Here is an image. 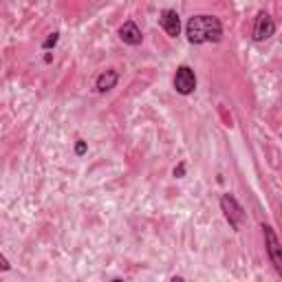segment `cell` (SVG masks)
Listing matches in <instances>:
<instances>
[{
  "mask_svg": "<svg viewBox=\"0 0 282 282\" xmlns=\"http://www.w3.org/2000/svg\"><path fill=\"white\" fill-rule=\"evenodd\" d=\"M185 35L192 44H203V42H218L223 38V25L214 16H194L188 20Z\"/></svg>",
  "mask_w": 282,
  "mask_h": 282,
  "instance_id": "6da1fadb",
  "label": "cell"
},
{
  "mask_svg": "<svg viewBox=\"0 0 282 282\" xmlns=\"http://www.w3.org/2000/svg\"><path fill=\"white\" fill-rule=\"evenodd\" d=\"M220 207H223V212H225V218L229 220V225H232L236 232L243 227V223H245V210L240 207V203L236 201V198L232 194H223L220 198Z\"/></svg>",
  "mask_w": 282,
  "mask_h": 282,
  "instance_id": "7a4b0ae2",
  "label": "cell"
},
{
  "mask_svg": "<svg viewBox=\"0 0 282 282\" xmlns=\"http://www.w3.org/2000/svg\"><path fill=\"white\" fill-rule=\"evenodd\" d=\"M273 33H276V22H273L269 13L260 11L256 18V27H254V40H258V42L269 40Z\"/></svg>",
  "mask_w": 282,
  "mask_h": 282,
  "instance_id": "3957f363",
  "label": "cell"
},
{
  "mask_svg": "<svg viewBox=\"0 0 282 282\" xmlns=\"http://www.w3.org/2000/svg\"><path fill=\"white\" fill-rule=\"evenodd\" d=\"M174 88L179 91L181 95H190L192 91L196 88V77H194V71L190 66H181L174 75Z\"/></svg>",
  "mask_w": 282,
  "mask_h": 282,
  "instance_id": "277c9868",
  "label": "cell"
},
{
  "mask_svg": "<svg viewBox=\"0 0 282 282\" xmlns=\"http://www.w3.org/2000/svg\"><path fill=\"white\" fill-rule=\"evenodd\" d=\"M265 243H267V251H269V258H271L273 267L280 271L282 269V247L278 243L276 232H273L269 225H265Z\"/></svg>",
  "mask_w": 282,
  "mask_h": 282,
  "instance_id": "5b68a950",
  "label": "cell"
},
{
  "mask_svg": "<svg viewBox=\"0 0 282 282\" xmlns=\"http://www.w3.org/2000/svg\"><path fill=\"white\" fill-rule=\"evenodd\" d=\"M161 27L163 31H166L168 35H172V38H176L181 31V20H179V13L172 11V9H166L161 13Z\"/></svg>",
  "mask_w": 282,
  "mask_h": 282,
  "instance_id": "8992f818",
  "label": "cell"
},
{
  "mask_svg": "<svg viewBox=\"0 0 282 282\" xmlns=\"http://www.w3.org/2000/svg\"><path fill=\"white\" fill-rule=\"evenodd\" d=\"M119 38L126 42V44H130V47H137V44H141V31H139V27L135 25L132 20L128 22H124V25L119 27Z\"/></svg>",
  "mask_w": 282,
  "mask_h": 282,
  "instance_id": "52a82bcc",
  "label": "cell"
},
{
  "mask_svg": "<svg viewBox=\"0 0 282 282\" xmlns=\"http://www.w3.org/2000/svg\"><path fill=\"white\" fill-rule=\"evenodd\" d=\"M117 79H119L117 71H104L102 75L97 77V91H99V93H108V91H113V88L117 86Z\"/></svg>",
  "mask_w": 282,
  "mask_h": 282,
  "instance_id": "ba28073f",
  "label": "cell"
},
{
  "mask_svg": "<svg viewBox=\"0 0 282 282\" xmlns=\"http://www.w3.org/2000/svg\"><path fill=\"white\" fill-rule=\"evenodd\" d=\"M57 40H60V33H51V38L44 40V49H51V47H55Z\"/></svg>",
  "mask_w": 282,
  "mask_h": 282,
  "instance_id": "9c48e42d",
  "label": "cell"
},
{
  "mask_svg": "<svg viewBox=\"0 0 282 282\" xmlns=\"http://www.w3.org/2000/svg\"><path fill=\"white\" fill-rule=\"evenodd\" d=\"M9 260H7V258L3 256V254H0V271H9Z\"/></svg>",
  "mask_w": 282,
  "mask_h": 282,
  "instance_id": "30bf717a",
  "label": "cell"
},
{
  "mask_svg": "<svg viewBox=\"0 0 282 282\" xmlns=\"http://www.w3.org/2000/svg\"><path fill=\"white\" fill-rule=\"evenodd\" d=\"M75 152H77V154H84V152H86V144H84V141H77Z\"/></svg>",
  "mask_w": 282,
  "mask_h": 282,
  "instance_id": "8fae6325",
  "label": "cell"
},
{
  "mask_svg": "<svg viewBox=\"0 0 282 282\" xmlns=\"http://www.w3.org/2000/svg\"><path fill=\"white\" fill-rule=\"evenodd\" d=\"M183 172H185V168H183V163H181V166L174 170V176H183Z\"/></svg>",
  "mask_w": 282,
  "mask_h": 282,
  "instance_id": "7c38bea8",
  "label": "cell"
},
{
  "mask_svg": "<svg viewBox=\"0 0 282 282\" xmlns=\"http://www.w3.org/2000/svg\"><path fill=\"white\" fill-rule=\"evenodd\" d=\"M113 282H124V280H113Z\"/></svg>",
  "mask_w": 282,
  "mask_h": 282,
  "instance_id": "4fadbf2b",
  "label": "cell"
}]
</instances>
